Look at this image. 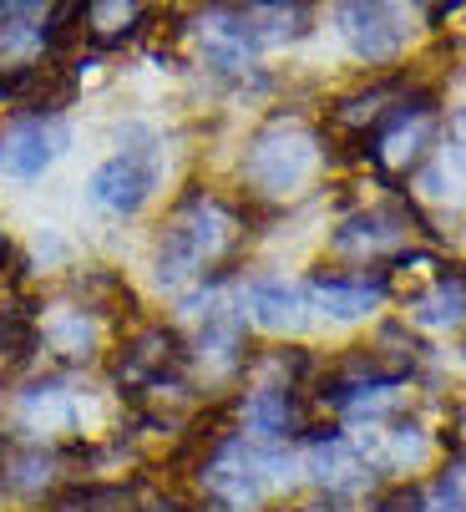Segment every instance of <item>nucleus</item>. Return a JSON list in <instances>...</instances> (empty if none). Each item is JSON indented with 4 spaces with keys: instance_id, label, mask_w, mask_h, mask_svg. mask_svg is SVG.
<instances>
[{
    "instance_id": "obj_1",
    "label": "nucleus",
    "mask_w": 466,
    "mask_h": 512,
    "mask_svg": "<svg viewBox=\"0 0 466 512\" xmlns=\"http://www.w3.org/2000/svg\"><path fill=\"white\" fill-rule=\"evenodd\" d=\"M233 234H239V213H233L223 198L193 188L158 239V284L163 289H178L188 284L193 274H203L208 264H223L228 249H233Z\"/></svg>"
},
{
    "instance_id": "obj_2",
    "label": "nucleus",
    "mask_w": 466,
    "mask_h": 512,
    "mask_svg": "<svg viewBox=\"0 0 466 512\" xmlns=\"http://www.w3.org/2000/svg\"><path fill=\"white\" fill-rule=\"evenodd\" d=\"M158 173H163L158 132L142 122H127V127H117V153L92 173L87 198L107 213H137L152 198V188H158Z\"/></svg>"
},
{
    "instance_id": "obj_3",
    "label": "nucleus",
    "mask_w": 466,
    "mask_h": 512,
    "mask_svg": "<svg viewBox=\"0 0 466 512\" xmlns=\"http://www.w3.org/2000/svg\"><path fill=\"white\" fill-rule=\"evenodd\" d=\"M320 163L315 137L294 122H269L264 132H254L249 153H244V183L254 198H284L294 193Z\"/></svg>"
},
{
    "instance_id": "obj_4",
    "label": "nucleus",
    "mask_w": 466,
    "mask_h": 512,
    "mask_svg": "<svg viewBox=\"0 0 466 512\" xmlns=\"http://www.w3.org/2000/svg\"><path fill=\"white\" fill-rule=\"evenodd\" d=\"M436 137V92L426 87H406L396 97V107L380 117V127L370 132V153L385 168H411L421 163L426 142Z\"/></svg>"
},
{
    "instance_id": "obj_5",
    "label": "nucleus",
    "mask_w": 466,
    "mask_h": 512,
    "mask_svg": "<svg viewBox=\"0 0 466 512\" xmlns=\"http://www.w3.org/2000/svg\"><path fill=\"white\" fill-rule=\"evenodd\" d=\"M183 365H188L183 340H178L173 330H163V325H147V330H137V335L122 345V355H117V365H112V376L122 381V391L142 396V391L173 386V381L183 376Z\"/></svg>"
},
{
    "instance_id": "obj_6",
    "label": "nucleus",
    "mask_w": 466,
    "mask_h": 512,
    "mask_svg": "<svg viewBox=\"0 0 466 512\" xmlns=\"http://www.w3.org/2000/svg\"><path fill=\"white\" fill-rule=\"evenodd\" d=\"M198 477H203L208 502H218L228 512H244V507H254L264 497V457L249 452L239 436H223V442L203 457Z\"/></svg>"
},
{
    "instance_id": "obj_7",
    "label": "nucleus",
    "mask_w": 466,
    "mask_h": 512,
    "mask_svg": "<svg viewBox=\"0 0 466 512\" xmlns=\"http://www.w3.org/2000/svg\"><path fill=\"white\" fill-rule=\"evenodd\" d=\"M66 122L61 117H21L6 137H0V173L11 178H41L61 153H66Z\"/></svg>"
},
{
    "instance_id": "obj_8",
    "label": "nucleus",
    "mask_w": 466,
    "mask_h": 512,
    "mask_svg": "<svg viewBox=\"0 0 466 512\" xmlns=\"http://www.w3.org/2000/svg\"><path fill=\"white\" fill-rule=\"evenodd\" d=\"M335 21L365 66H391L406 51V26H401V11L391 6H340Z\"/></svg>"
},
{
    "instance_id": "obj_9",
    "label": "nucleus",
    "mask_w": 466,
    "mask_h": 512,
    "mask_svg": "<svg viewBox=\"0 0 466 512\" xmlns=\"http://www.w3.org/2000/svg\"><path fill=\"white\" fill-rule=\"evenodd\" d=\"M309 295L330 320H355L365 310H375L385 300V274H315L309 279Z\"/></svg>"
},
{
    "instance_id": "obj_10",
    "label": "nucleus",
    "mask_w": 466,
    "mask_h": 512,
    "mask_svg": "<svg viewBox=\"0 0 466 512\" xmlns=\"http://www.w3.org/2000/svg\"><path fill=\"white\" fill-rule=\"evenodd\" d=\"M411 320L431 330H456L466 320V264H446L426 295L411 300Z\"/></svg>"
},
{
    "instance_id": "obj_11",
    "label": "nucleus",
    "mask_w": 466,
    "mask_h": 512,
    "mask_svg": "<svg viewBox=\"0 0 466 512\" xmlns=\"http://www.w3.org/2000/svg\"><path fill=\"white\" fill-rule=\"evenodd\" d=\"M406 87H411L406 77H380V82H370V87H360V92L340 97V102L330 107V122H335V127H345V132H355V137H360L365 127L375 132V127H380V117L396 107V97H401Z\"/></svg>"
},
{
    "instance_id": "obj_12",
    "label": "nucleus",
    "mask_w": 466,
    "mask_h": 512,
    "mask_svg": "<svg viewBox=\"0 0 466 512\" xmlns=\"http://www.w3.org/2000/svg\"><path fill=\"white\" fill-rule=\"evenodd\" d=\"M244 310L264 330H294V325H304V295H299V289H289L284 279H254L244 289Z\"/></svg>"
},
{
    "instance_id": "obj_13",
    "label": "nucleus",
    "mask_w": 466,
    "mask_h": 512,
    "mask_svg": "<svg viewBox=\"0 0 466 512\" xmlns=\"http://www.w3.org/2000/svg\"><path fill=\"white\" fill-rule=\"evenodd\" d=\"M396 239H401V208H375V213H365V218H350L345 229H335L330 249H335V254L370 259L375 249L396 244Z\"/></svg>"
},
{
    "instance_id": "obj_14",
    "label": "nucleus",
    "mask_w": 466,
    "mask_h": 512,
    "mask_svg": "<svg viewBox=\"0 0 466 512\" xmlns=\"http://www.w3.org/2000/svg\"><path fill=\"white\" fill-rule=\"evenodd\" d=\"M244 421L249 431L269 436V442H279V436H294L299 431V396L289 386H259L249 401H244Z\"/></svg>"
},
{
    "instance_id": "obj_15",
    "label": "nucleus",
    "mask_w": 466,
    "mask_h": 512,
    "mask_svg": "<svg viewBox=\"0 0 466 512\" xmlns=\"http://www.w3.org/2000/svg\"><path fill=\"white\" fill-rule=\"evenodd\" d=\"M61 472V457L56 452H41V447H6L0 452V487L11 492H46Z\"/></svg>"
},
{
    "instance_id": "obj_16",
    "label": "nucleus",
    "mask_w": 466,
    "mask_h": 512,
    "mask_svg": "<svg viewBox=\"0 0 466 512\" xmlns=\"http://www.w3.org/2000/svg\"><path fill=\"white\" fill-rule=\"evenodd\" d=\"M56 512H142L137 507V482H87L66 487L56 497Z\"/></svg>"
},
{
    "instance_id": "obj_17",
    "label": "nucleus",
    "mask_w": 466,
    "mask_h": 512,
    "mask_svg": "<svg viewBox=\"0 0 466 512\" xmlns=\"http://www.w3.org/2000/svg\"><path fill=\"white\" fill-rule=\"evenodd\" d=\"M41 340H46L56 355H66V360H87L92 345H97V325H92L82 310H71V315H61L56 325H46Z\"/></svg>"
},
{
    "instance_id": "obj_18",
    "label": "nucleus",
    "mask_w": 466,
    "mask_h": 512,
    "mask_svg": "<svg viewBox=\"0 0 466 512\" xmlns=\"http://www.w3.org/2000/svg\"><path fill=\"white\" fill-rule=\"evenodd\" d=\"M41 330L26 320V315H0V376H11L16 365L36 350Z\"/></svg>"
},
{
    "instance_id": "obj_19",
    "label": "nucleus",
    "mask_w": 466,
    "mask_h": 512,
    "mask_svg": "<svg viewBox=\"0 0 466 512\" xmlns=\"http://www.w3.org/2000/svg\"><path fill=\"white\" fill-rule=\"evenodd\" d=\"M426 457V436L416 426H396L391 436V467H416Z\"/></svg>"
},
{
    "instance_id": "obj_20",
    "label": "nucleus",
    "mask_w": 466,
    "mask_h": 512,
    "mask_svg": "<svg viewBox=\"0 0 466 512\" xmlns=\"http://www.w3.org/2000/svg\"><path fill=\"white\" fill-rule=\"evenodd\" d=\"M375 512H426V497L416 487H396V492H385L375 502Z\"/></svg>"
},
{
    "instance_id": "obj_21",
    "label": "nucleus",
    "mask_w": 466,
    "mask_h": 512,
    "mask_svg": "<svg viewBox=\"0 0 466 512\" xmlns=\"http://www.w3.org/2000/svg\"><path fill=\"white\" fill-rule=\"evenodd\" d=\"M426 512H466V502H461V497L441 482V502H436V507H426Z\"/></svg>"
},
{
    "instance_id": "obj_22",
    "label": "nucleus",
    "mask_w": 466,
    "mask_h": 512,
    "mask_svg": "<svg viewBox=\"0 0 466 512\" xmlns=\"http://www.w3.org/2000/svg\"><path fill=\"white\" fill-rule=\"evenodd\" d=\"M446 487H451V492H456V497H461V502H466V467H456V472H451V482H446Z\"/></svg>"
},
{
    "instance_id": "obj_23",
    "label": "nucleus",
    "mask_w": 466,
    "mask_h": 512,
    "mask_svg": "<svg viewBox=\"0 0 466 512\" xmlns=\"http://www.w3.org/2000/svg\"><path fill=\"white\" fill-rule=\"evenodd\" d=\"M456 132L466 137V112H456ZM461 148H466V142H461Z\"/></svg>"
},
{
    "instance_id": "obj_24",
    "label": "nucleus",
    "mask_w": 466,
    "mask_h": 512,
    "mask_svg": "<svg viewBox=\"0 0 466 512\" xmlns=\"http://www.w3.org/2000/svg\"><path fill=\"white\" fill-rule=\"evenodd\" d=\"M299 512H330V507H299Z\"/></svg>"
}]
</instances>
